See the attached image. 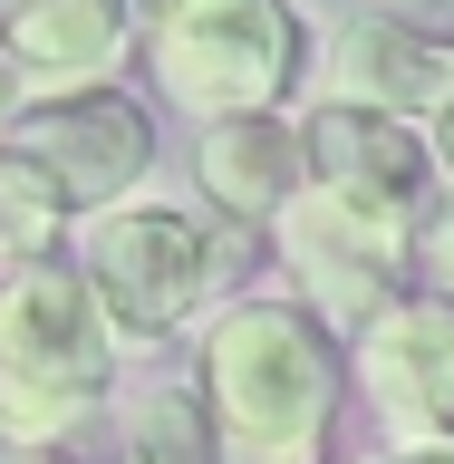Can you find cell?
I'll list each match as a JSON object with an SVG mask.
<instances>
[{"label": "cell", "mask_w": 454, "mask_h": 464, "mask_svg": "<svg viewBox=\"0 0 454 464\" xmlns=\"http://www.w3.org/2000/svg\"><path fill=\"white\" fill-rule=\"evenodd\" d=\"M0 155L29 165L68 213H107V203H126L145 184V165H155V116H145L136 97H116V87L29 97V107H10V126H0Z\"/></svg>", "instance_id": "cell-6"}, {"label": "cell", "mask_w": 454, "mask_h": 464, "mask_svg": "<svg viewBox=\"0 0 454 464\" xmlns=\"http://www.w3.org/2000/svg\"><path fill=\"white\" fill-rule=\"evenodd\" d=\"M0 464H58L49 445H0Z\"/></svg>", "instance_id": "cell-17"}, {"label": "cell", "mask_w": 454, "mask_h": 464, "mask_svg": "<svg viewBox=\"0 0 454 464\" xmlns=\"http://www.w3.org/2000/svg\"><path fill=\"white\" fill-rule=\"evenodd\" d=\"M454 97V39L426 20H377V10H358V20L329 29V107H368V116H397V126H416V116H445Z\"/></svg>", "instance_id": "cell-8"}, {"label": "cell", "mask_w": 454, "mask_h": 464, "mask_svg": "<svg viewBox=\"0 0 454 464\" xmlns=\"http://www.w3.org/2000/svg\"><path fill=\"white\" fill-rule=\"evenodd\" d=\"M116 368V329L97 319L68 261H29L0 281V445H58L97 416Z\"/></svg>", "instance_id": "cell-2"}, {"label": "cell", "mask_w": 454, "mask_h": 464, "mask_svg": "<svg viewBox=\"0 0 454 464\" xmlns=\"http://www.w3.org/2000/svg\"><path fill=\"white\" fill-rule=\"evenodd\" d=\"M300 155H310V184H339V194H368V203H406L426 213V126H397V116H368V107H329L319 97L300 116Z\"/></svg>", "instance_id": "cell-10"}, {"label": "cell", "mask_w": 454, "mask_h": 464, "mask_svg": "<svg viewBox=\"0 0 454 464\" xmlns=\"http://www.w3.org/2000/svg\"><path fill=\"white\" fill-rule=\"evenodd\" d=\"M58 232H68V203H58L29 165H10V155H0V261H10V271L58 261Z\"/></svg>", "instance_id": "cell-12"}, {"label": "cell", "mask_w": 454, "mask_h": 464, "mask_svg": "<svg viewBox=\"0 0 454 464\" xmlns=\"http://www.w3.org/2000/svg\"><path fill=\"white\" fill-rule=\"evenodd\" d=\"M126 464H213V455H126Z\"/></svg>", "instance_id": "cell-19"}, {"label": "cell", "mask_w": 454, "mask_h": 464, "mask_svg": "<svg viewBox=\"0 0 454 464\" xmlns=\"http://www.w3.org/2000/svg\"><path fill=\"white\" fill-rule=\"evenodd\" d=\"M145 58L184 116H271L300 87V20L290 0H136Z\"/></svg>", "instance_id": "cell-4"}, {"label": "cell", "mask_w": 454, "mask_h": 464, "mask_svg": "<svg viewBox=\"0 0 454 464\" xmlns=\"http://www.w3.org/2000/svg\"><path fill=\"white\" fill-rule=\"evenodd\" d=\"M416 223H426V213H406V203H368V194H339V184H310V174H300V194L271 213L281 261L300 271L310 310L339 319V329H368V319L397 300V271L416 261Z\"/></svg>", "instance_id": "cell-5"}, {"label": "cell", "mask_w": 454, "mask_h": 464, "mask_svg": "<svg viewBox=\"0 0 454 464\" xmlns=\"http://www.w3.org/2000/svg\"><path fill=\"white\" fill-rule=\"evenodd\" d=\"M223 252H232V232H213L194 203L126 194V203H107V213H87L78 281H87V300H97V319H107L116 339L155 348V339H174V329L213 300Z\"/></svg>", "instance_id": "cell-3"}, {"label": "cell", "mask_w": 454, "mask_h": 464, "mask_svg": "<svg viewBox=\"0 0 454 464\" xmlns=\"http://www.w3.org/2000/svg\"><path fill=\"white\" fill-rule=\"evenodd\" d=\"M10 107H20V78H10V68H0V126H10Z\"/></svg>", "instance_id": "cell-18"}, {"label": "cell", "mask_w": 454, "mask_h": 464, "mask_svg": "<svg viewBox=\"0 0 454 464\" xmlns=\"http://www.w3.org/2000/svg\"><path fill=\"white\" fill-rule=\"evenodd\" d=\"M358 387L406 445H454V300H387L358 329Z\"/></svg>", "instance_id": "cell-7"}, {"label": "cell", "mask_w": 454, "mask_h": 464, "mask_svg": "<svg viewBox=\"0 0 454 464\" xmlns=\"http://www.w3.org/2000/svg\"><path fill=\"white\" fill-rule=\"evenodd\" d=\"M136 58V0H0V68L29 97L107 87Z\"/></svg>", "instance_id": "cell-9"}, {"label": "cell", "mask_w": 454, "mask_h": 464, "mask_svg": "<svg viewBox=\"0 0 454 464\" xmlns=\"http://www.w3.org/2000/svg\"><path fill=\"white\" fill-rule=\"evenodd\" d=\"M339 416V339L300 300H232L203 329L213 464H310Z\"/></svg>", "instance_id": "cell-1"}, {"label": "cell", "mask_w": 454, "mask_h": 464, "mask_svg": "<svg viewBox=\"0 0 454 464\" xmlns=\"http://www.w3.org/2000/svg\"><path fill=\"white\" fill-rule=\"evenodd\" d=\"M387 464H454V445H406V455H387Z\"/></svg>", "instance_id": "cell-15"}, {"label": "cell", "mask_w": 454, "mask_h": 464, "mask_svg": "<svg viewBox=\"0 0 454 464\" xmlns=\"http://www.w3.org/2000/svg\"><path fill=\"white\" fill-rule=\"evenodd\" d=\"M203 194L223 203L232 223H271L290 194H300V174H310V155H300V116H223V126H203Z\"/></svg>", "instance_id": "cell-11"}, {"label": "cell", "mask_w": 454, "mask_h": 464, "mask_svg": "<svg viewBox=\"0 0 454 464\" xmlns=\"http://www.w3.org/2000/svg\"><path fill=\"white\" fill-rule=\"evenodd\" d=\"M416 261H426L435 281H445V300H454V194L435 203L426 223H416Z\"/></svg>", "instance_id": "cell-13"}, {"label": "cell", "mask_w": 454, "mask_h": 464, "mask_svg": "<svg viewBox=\"0 0 454 464\" xmlns=\"http://www.w3.org/2000/svg\"><path fill=\"white\" fill-rule=\"evenodd\" d=\"M435 0H377V20H426Z\"/></svg>", "instance_id": "cell-16"}, {"label": "cell", "mask_w": 454, "mask_h": 464, "mask_svg": "<svg viewBox=\"0 0 454 464\" xmlns=\"http://www.w3.org/2000/svg\"><path fill=\"white\" fill-rule=\"evenodd\" d=\"M426 155H435V174H454V97H445V116L426 126Z\"/></svg>", "instance_id": "cell-14"}]
</instances>
